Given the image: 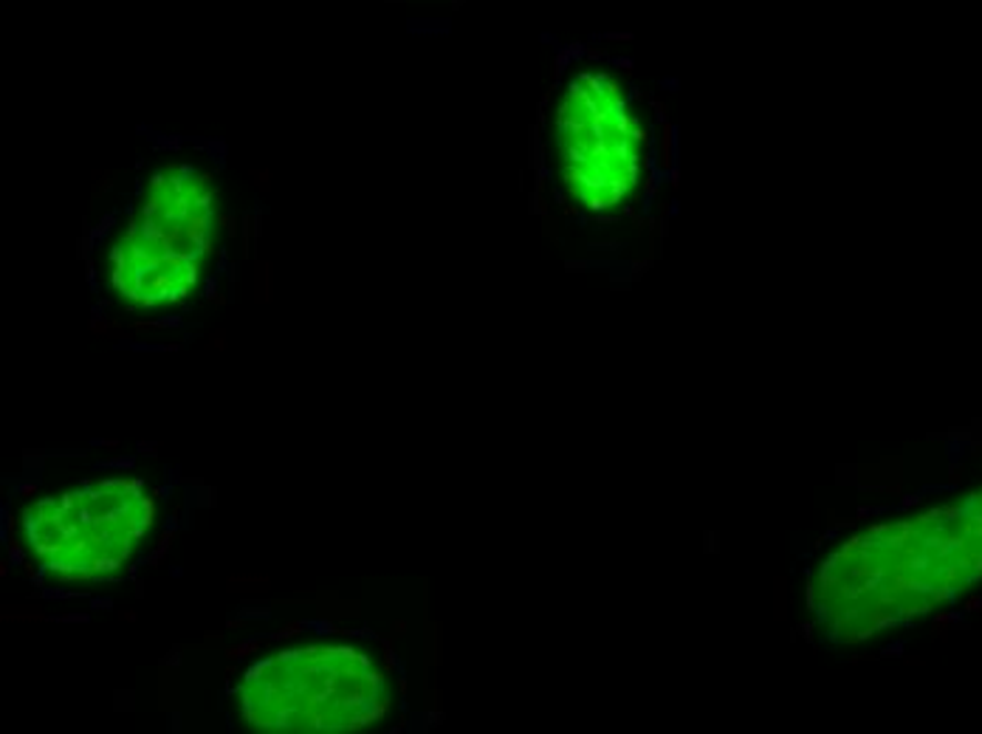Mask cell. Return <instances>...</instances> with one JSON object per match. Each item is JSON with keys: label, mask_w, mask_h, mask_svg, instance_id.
I'll use <instances>...</instances> for the list:
<instances>
[{"label": "cell", "mask_w": 982, "mask_h": 734, "mask_svg": "<svg viewBox=\"0 0 982 734\" xmlns=\"http://www.w3.org/2000/svg\"><path fill=\"white\" fill-rule=\"evenodd\" d=\"M976 582L982 486L845 537L816 565L807 604L827 641L858 644L934 613Z\"/></svg>", "instance_id": "obj_1"}, {"label": "cell", "mask_w": 982, "mask_h": 734, "mask_svg": "<svg viewBox=\"0 0 982 734\" xmlns=\"http://www.w3.org/2000/svg\"><path fill=\"white\" fill-rule=\"evenodd\" d=\"M213 182V173L173 162L144 184L127 229L107 251L111 289L131 311L176 308L198 289L224 229Z\"/></svg>", "instance_id": "obj_2"}, {"label": "cell", "mask_w": 982, "mask_h": 734, "mask_svg": "<svg viewBox=\"0 0 982 734\" xmlns=\"http://www.w3.org/2000/svg\"><path fill=\"white\" fill-rule=\"evenodd\" d=\"M551 158L570 213L610 215L635 201L650 167V127L616 71L585 65L551 113Z\"/></svg>", "instance_id": "obj_3"}, {"label": "cell", "mask_w": 982, "mask_h": 734, "mask_svg": "<svg viewBox=\"0 0 982 734\" xmlns=\"http://www.w3.org/2000/svg\"><path fill=\"white\" fill-rule=\"evenodd\" d=\"M260 650H263V641L249 639V641H244V644L224 647V655H226V661H235V664H238V661L246 659V655H260Z\"/></svg>", "instance_id": "obj_4"}, {"label": "cell", "mask_w": 982, "mask_h": 734, "mask_svg": "<svg viewBox=\"0 0 982 734\" xmlns=\"http://www.w3.org/2000/svg\"><path fill=\"white\" fill-rule=\"evenodd\" d=\"M306 633V621H288L277 633H271V641H291Z\"/></svg>", "instance_id": "obj_5"}, {"label": "cell", "mask_w": 982, "mask_h": 734, "mask_svg": "<svg viewBox=\"0 0 982 734\" xmlns=\"http://www.w3.org/2000/svg\"><path fill=\"white\" fill-rule=\"evenodd\" d=\"M111 331H113V320H107V317H91V333H94V337H111Z\"/></svg>", "instance_id": "obj_6"}, {"label": "cell", "mask_w": 982, "mask_h": 734, "mask_svg": "<svg viewBox=\"0 0 982 734\" xmlns=\"http://www.w3.org/2000/svg\"><path fill=\"white\" fill-rule=\"evenodd\" d=\"M7 557L12 559V565H23L25 562L23 546H20V542L14 540V537H7Z\"/></svg>", "instance_id": "obj_7"}, {"label": "cell", "mask_w": 982, "mask_h": 734, "mask_svg": "<svg viewBox=\"0 0 982 734\" xmlns=\"http://www.w3.org/2000/svg\"><path fill=\"white\" fill-rule=\"evenodd\" d=\"M0 619H3V621H45V619H49V616H45V613H34V610H32V613H9V608H7V610H3V613H0Z\"/></svg>", "instance_id": "obj_8"}, {"label": "cell", "mask_w": 982, "mask_h": 734, "mask_svg": "<svg viewBox=\"0 0 982 734\" xmlns=\"http://www.w3.org/2000/svg\"><path fill=\"white\" fill-rule=\"evenodd\" d=\"M176 540H178V528H167V531L162 534V540H158V548L156 551L158 554H164V557H167V551L173 546H176Z\"/></svg>", "instance_id": "obj_9"}, {"label": "cell", "mask_w": 982, "mask_h": 734, "mask_svg": "<svg viewBox=\"0 0 982 734\" xmlns=\"http://www.w3.org/2000/svg\"><path fill=\"white\" fill-rule=\"evenodd\" d=\"M40 571H43V565H34L32 559H25V562H23V573H25V579H29V582H40V585H43V577H40Z\"/></svg>", "instance_id": "obj_10"}, {"label": "cell", "mask_w": 982, "mask_h": 734, "mask_svg": "<svg viewBox=\"0 0 982 734\" xmlns=\"http://www.w3.org/2000/svg\"><path fill=\"white\" fill-rule=\"evenodd\" d=\"M229 585H263V588H269L271 579L269 577H229Z\"/></svg>", "instance_id": "obj_11"}, {"label": "cell", "mask_w": 982, "mask_h": 734, "mask_svg": "<svg viewBox=\"0 0 982 734\" xmlns=\"http://www.w3.org/2000/svg\"><path fill=\"white\" fill-rule=\"evenodd\" d=\"M207 348H209V351H224V348H226V331H224V328H218V331H215L213 337H209Z\"/></svg>", "instance_id": "obj_12"}, {"label": "cell", "mask_w": 982, "mask_h": 734, "mask_svg": "<svg viewBox=\"0 0 982 734\" xmlns=\"http://www.w3.org/2000/svg\"><path fill=\"white\" fill-rule=\"evenodd\" d=\"M404 635H407V621L404 619L393 621V624H390V639L399 641V639H404Z\"/></svg>", "instance_id": "obj_13"}, {"label": "cell", "mask_w": 982, "mask_h": 734, "mask_svg": "<svg viewBox=\"0 0 982 734\" xmlns=\"http://www.w3.org/2000/svg\"><path fill=\"white\" fill-rule=\"evenodd\" d=\"M204 647H224V633H218V630L204 633Z\"/></svg>", "instance_id": "obj_14"}, {"label": "cell", "mask_w": 982, "mask_h": 734, "mask_svg": "<svg viewBox=\"0 0 982 734\" xmlns=\"http://www.w3.org/2000/svg\"><path fill=\"white\" fill-rule=\"evenodd\" d=\"M14 526H18V517L9 515V511H7V515H3V534H7V537H9V531H14Z\"/></svg>", "instance_id": "obj_15"}, {"label": "cell", "mask_w": 982, "mask_h": 734, "mask_svg": "<svg viewBox=\"0 0 982 734\" xmlns=\"http://www.w3.org/2000/svg\"><path fill=\"white\" fill-rule=\"evenodd\" d=\"M395 686H399V697H407V692H410V684H407V678H401V675H395Z\"/></svg>", "instance_id": "obj_16"}, {"label": "cell", "mask_w": 982, "mask_h": 734, "mask_svg": "<svg viewBox=\"0 0 982 734\" xmlns=\"http://www.w3.org/2000/svg\"><path fill=\"white\" fill-rule=\"evenodd\" d=\"M38 492H40L38 484H23V486H20V495H23V497H38Z\"/></svg>", "instance_id": "obj_17"}, {"label": "cell", "mask_w": 982, "mask_h": 734, "mask_svg": "<svg viewBox=\"0 0 982 734\" xmlns=\"http://www.w3.org/2000/svg\"><path fill=\"white\" fill-rule=\"evenodd\" d=\"M100 446H102V449H120L122 444H120V441H116V438H102V441H100Z\"/></svg>", "instance_id": "obj_18"}, {"label": "cell", "mask_w": 982, "mask_h": 734, "mask_svg": "<svg viewBox=\"0 0 982 734\" xmlns=\"http://www.w3.org/2000/svg\"><path fill=\"white\" fill-rule=\"evenodd\" d=\"M120 616H122V621H127V624H133V621H136V619H138V613H136V610H122V613H120Z\"/></svg>", "instance_id": "obj_19"}, {"label": "cell", "mask_w": 982, "mask_h": 734, "mask_svg": "<svg viewBox=\"0 0 982 734\" xmlns=\"http://www.w3.org/2000/svg\"><path fill=\"white\" fill-rule=\"evenodd\" d=\"M244 628H246L244 619H232L229 624H226V630H244Z\"/></svg>", "instance_id": "obj_20"}, {"label": "cell", "mask_w": 982, "mask_h": 734, "mask_svg": "<svg viewBox=\"0 0 982 734\" xmlns=\"http://www.w3.org/2000/svg\"><path fill=\"white\" fill-rule=\"evenodd\" d=\"M269 178L271 176H269V173H266V169H263V173H257V184H260V187H263V189L269 187Z\"/></svg>", "instance_id": "obj_21"}, {"label": "cell", "mask_w": 982, "mask_h": 734, "mask_svg": "<svg viewBox=\"0 0 982 734\" xmlns=\"http://www.w3.org/2000/svg\"><path fill=\"white\" fill-rule=\"evenodd\" d=\"M9 565H12V559H0V577H9Z\"/></svg>", "instance_id": "obj_22"}]
</instances>
